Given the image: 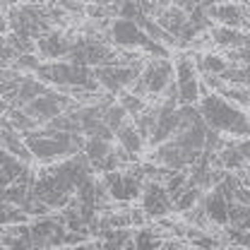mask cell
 Instances as JSON below:
<instances>
[{"label":"cell","instance_id":"cell-11","mask_svg":"<svg viewBox=\"0 0 250 250\" xmlns=\"http://www.w3.org/2000/svg\"><path fill=\"white\" fill-rule=\"evenodd\" d=\"M209 34H212V41H214L217 46H221V48H226V51L246 46V36H248V34H243V31L236 29V27H224V24L212 27Z\"/></svg>","mask_w":250,"mask_h":250},{"label":"cell","instance_id":"cell-15","mask_svg":"<svg viewBox=\"0 0 250 250\" xmlns=\"http://www.w3.org/2000/svg\"><path fill=\"white\" fill-rule=\"evenodd\" d=\"M127 118H130V113L123 108V104L118 101H111V104H106V108H104V123L108 125L113 132L121 127L123 123H127Z\"/></svg>","mask_w":250,"mask_h":250},{"label":"cell","instance_id":"cell-14","mask_svg":"<svg viewBox=\"0 0 250 250\" xmlns=\"http://www.w3.org/2000/svg\"><path fill=\"white\" fill-rule=\"evenodd\" d=\"M159 229H140L132 231V248H164V238Z\"/></svg>","mask_w":250,"mask_h":250},{"label":"cell","instance_id":"cell-6","mask_svg":"<svg viewBox=\"0 0 250 250\" xmlns=\"http://www.w3.org/2000/svg\"><path fill=\"white\" fill-rule=\"evenodd\" d=\"M207 15H209V20H214L219 24H224V27H236V29H241L250 20L248 7H243L241 2H231V0H226V2L207 0Z\"/></svg>","mask_w":250,"mask_h":250},{"label":"cell","instance_id":"cell-12","mask_svg":"<svg viewBox=\"0 0 250 250\" xmlns=\"http://www.w3.org/2000/svg\"><path fill=\"white\" fill-rule=\"evenodd\" d=\"M195 62H197V70L200 75L209 72V75H224L229 70V58L226 56H219V53H202V56H195Z\"/></svg>","mask_w":250,"mask_h":250},{"label":"cell","instance_id":"cell-21","mask_svg":"<svg viewBox=\"0 0 250 250\" xmlns=\"http://www.w3.org/2000/svg\"><path fill=\"white\" fill-rule=\"evenodd\" d=\"M24 2H36V0H24Z\"/></svg>","mask_w":250,"mask_h":250},{"label":"cell","instance_id":"cell-18","mask_svg":"<svg viewBox=\"0 0 250 250\" xmlns=\"http://www.w3.org/2000/svg\"><path fill=\"white\" fill-rule=\"evenodd\" d=\"M17 61V51L12 48L7 36H0V70L2 67H12Z\"/></svg>","mask_w":250,"mask_h":250},{"label":"cell","instance_id":"cell-2","mask_svg":"<svg viewBox=\"0 0 250 250\" xmlns=\"http://www.w3.org/2000/svg\"><path fill=\"white\" fill-rule=\"evenodd\" d=\"M173 77H176V67L168 58L147 61L140 70L137 82L132 84V92L142 94V96H161L173 84Z\"/></svg>","mask_w":250,"mask_h":250},{"label":"cell","instance_id":"cell-8","mask_svg":"<svg viewBox=\"0 0 250 250\" xmlns=\"http://www.w3.org/2000/svg\"><path fill=\"white\" fill-rule=\"evenodd\" d=\"M202 205H205V212L212 224L217 226H229V207H231V200L219 192L217 188H209L207 195H202Z\"/></svg>","mask_w":250,"mask_h":250},{"label":"cell","instance_id":"cell-16","mask_svg":"<svg viewBox=\"0 0 250 250\" xmlns=\"http://www.w3.org/2000/svg\"><path fill=\"white\" fill-rule=\"evenodd\" d=\"M217 94H221V96H226L229 101H233L236 106H250V87H246V84H224V89L221 92H217Z\"/></svg>","mask_w":250,"mask_h":250},{"label":"cell","instance_id":"cell-9","mask_svg":"<svg viewBox=\"0 0 250 250\" xmlns=\"http://www.w3.org/2000/svg\"><path fill=\"white\" fill-rule=\"evenodd\" d=\"M116 140H118V145L123 147L127 154H132V159H137V156L142 154V149H145V135L137 130V125H135V121L130 123H123L118 130H116Z\"/></svg>","mask_w":250,"mask_h":250},{"label":"cell","instance_id":"cell-17","mask_svg":"<svg viewBox=\"0 0 250 250\" xmlns=\"http://www.w3.org/2000/svg\"><path fill=\"white\" fill-rule=\"evenodd\" d=\"M121 104H123V108L130 113V118H135V116H140L145 108H147V101H145V96L142 94H135V92H121Z\"/></svg>","mask_w":250,"mask_h":250},{"label":"cell","instance_id":"cell-7","mask_svg":"<svg viewBox=\"0 0 250 250\" xmlns=\"http://www.w3.org/2000/svg\"><path fill=\"white\" fill-rule=\"evenodd\" d=\"M72 46V39L65 36L58 29H48L46 34H41L36 39V53L46 61H58V58H67Z\"/></svg>","mask_w":250,"mask_h":250},{"label":"cell","instance_id":"cell-10","mask_svg":"<svg viewBox=\"0 0 250 250\" xmlns=\"http://www.w3.org/2000/svg\"><path fill=\"white\" fill-rule=\"evenodd\" d=\"M111 149H113V142H111V140L94 137V135H87V140H84V147H82V152L87 154L89 164H92V168H96L99 173H101V166H104L106 156L111 154Z\"/></svg>","mask_w":250,"mask_h":250},{"label":"cell","instance_id":"cell-19","mask_svg":"<svg viewBox=\"0 0 250 250\" xmlns=\"http://www.w3.org/2000/svg\"><path fill=\"white\" fill-rule=\"evenodd\" d=\"M7 34H10V17L0 15V36H7Z\"/></svg>","mask_w":250,"mask_h":250},{"label":"cell","instance_id":"cell-3","mask_svg":"<svg viewBox=\"0 0 250 250\" xmlns=\"http://www.w3.org/2000/svg\"><path fill=\"white\" fill-rule=\"evenodd\" d=\"M145 62H116V65H99L92 67L99 87H104L108 94H121L125 89H132V84L140 77Z\"/></svg>","mask_w":250,"mask_h":250},{"label":"cell","instance_id":"cell-20","mask_svg":"<svg viewBox=\"0 0 250 250\" xmlns=\"http://www.w3.org/2000/svg\"><path fill=\"white\" fill-rule=\"evenodd\" d=\"M2 121H5V118H2V116H0V125H2Z\"/></svg>","mask_w":250,"mask_h":250},{"label":"cell","instance_id":"cell-1","mask_svg":"<svg viewBox=\"0 0 250 250\" xmlns=\"http://www.w3.org/2000/svg\"><path fill=\"white\" fill-rule=\"evenodd\" d=\"M197 106L205 123L212 130H217L221 135H231V137H250V118L243 113L241 106H236L226 96L209 92L197 101Z\"/></svg>","mask_w":250,"mask_h":250},{"label":"cell","instance_id":"cell-4","mask_svg":"<svg viewBox=\"0 0 250 250\" xmlns=\"http://www.w3.org/2000/svg\"><path fill=\"white\" fill-rule=\"evenodd\" d=\"M140 200H142V212L147 214V219H164L176 212L173 200L161 181H145Z\"/></svg>","mask_w":250,"mask_h":250},{"label":"cell","instance_id":"cell-13","mask_svg":"<svg viewBox=\"0 0 250 250\" xmlns=\"http://www.w3.org/2000/svg\"><path fill=\"white\" fill-rule=\"evenodd\" d=\"M200 200H202V188L195 186V183H188V186L173 197V209H176V212H188V209H192Z\"/></svg>","mask_w":250,"mask_h":250},{"label":"cell","instance_id":"cell-5","mask_svg":"<svg viewBox=\"0 0 250 250\" xmlns=\"http://www.w3.org/2000/svg\"><path fill=\"white\" fill-rule=\"evenodd\" d=\"M108 39H111V43H116L121 48H142L149 41L147 31L140 27V22L125 20V17L108 22Z\"/></svg>","mask_w":250,"mask_h":250}]
</instances>
